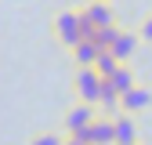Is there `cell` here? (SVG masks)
Listing matches in <instances>:
<instances>
[{
  "instance_id": "obj_1",
  "label": "cell",
  "mask_w": 152,
  "mask_h": 145,
  "mask_svg": "<svg viewBox=\"0 0 152 145\" xmlns=\"http://www.w3.org/2000/svg\"><path fill=\"white\" fill-rule=\"evenodd\" d=\"M54 33L65 47H76L80 44V11H62L54 18Z\"/></svg>"
},
{
  "instance_id": "obj_2",
  "label": "cell",
  "mask_w": 152,
  "mask_h": 145,
  "mask_svg": "<svg viewBox=\"0 0 152 145\" xmlns=\"http://www.w3.org/2000/svg\"><path fill=\"white\" fill-rule=\"evenodd\" d=\"M98 91H102V76L94 69H80V72H76V94H80L87 105L98 102Z\"/></svg>"
},
{
  "instance_id": "obj_3",
  "label": "cell",
  "mask_w": 152,
  "mask_h": 145,
  "mask_svg": "<svg viewBox=\"0 0 152 145\" xmlns=\"http://www.w3.org/2000/svg\"><path fill=\"white\" fill-rule=\"evenodd\" d=\"M94 120H98V116H94V105L80 102L76 109H69V113H65V131H69V134H76V131H83V127H91Z\"/></svg>"
},
{
  "instance_id": "obj_4",
  "label": "cell",
  "mask_w": 152,
  "mask_h": 145,
  "mask_svg": "<svg viewBox=\"0 0 152 145\" xmlns=\"http://www.w3.org/2000/svg\"><path fill=\"white\" fill-rule=\"evenodd\" d=\"M112 141H116V145H138V127H134L130 116L112 120Z\"/></svg>"
},
{
  "instance_id": "obj_5",
  "label": "cell",
  "mask_w": 152,
  "mask_h": 145,
  "mask_svg": "<svg viewBox=\"0 0 152 145\" xmlns=\"http://www.w3.org/2000/svg\"><path fill=\"white\" fill-rule=\"evenodd\" d=\"M148 102H152V91H145V87H138V83L130 87L127 94H120V105L127 109V113H138V109H145Z\"/></svg>"
},
{
  "instance_id": "obj_6",
  "label": "cell",
  "mask_w": 152,
  "mask_h": 145,
  "mask_svg": "<svg viewBox=\"0 0 152 145\" xmlns=\"http://www.w3.org/2000/svg\"><path fill=\"white\" fill-rule=\"evenodd\" d=\"M109 51H112V54H116V62L123 65V62L130 58V54H134V51H138V36H134V33H120V36H116V44H112Z\"/></svg>"
},
{
  "instance_id": "obj_7",
  "label": "cell",
  "mask_w": 152,
  "mask_h": 145,
  "mask_svg": "<svg viewBox=\"0 0 152 145\" xmlns=\"http://www.w3.org/2000/svg\"><path fill=\"white\" fill-rule=\"evenodd\" d=\"M72 58H76V65L80 69H94V58H98V47H94L91 40H80L72 47Z\"/></svg>"
},
{
  "instance_id": "obj_8",
  "label": "cell",
  "mask_w": 152,
  "mask_h": 145,
  "mask_svg": "<svg viewBox=\"0 0 152 145\" xmlns=\"http://www.w3.org/2000/svg\"><path fill=\"white\" fill-rule=\"evenodd\" d=\"M83 15H87V18H91V22L98 26V29H102V26H116V22H112V11H109V4H87V7H83Z\"/></svg>"
},
{
  "instance_id": "obj_9",
  "label": "cell",
  "mask_w": 152,
  "mask_h": 145,
  "mask_svg": "<svg viewBox=\"0 0 152 145\" xmlns=\"http://www.w3.org/2000/svg\"><path fill=\"white\" fill-rule=\"evenodd\" d=\"M105 80H109L112 87H116V94H127V91L134 87V72H130L127 65H120V69L112 72V76H105Z\"/></svg>"
},
{
  "instance_id": "obj_10",
  "label": "cell",
  "mask_w": 152,
  "mask_h": 145,
  "mask_svg": "<svg viewBox=\"0 0 152 145\" xmlns=\"http://www.w3.org/2000/svg\"><path fill=\"white\" fill-rule=\"evenodd\" d=\"M116 69H120L116 54H112V51H98V58H94V72H98V76H112Z\"/></svg>"
},
{
  "instance_id": "obj_11",
  "label": "cell",
  "mask_w": 152,
  "mask_h": 145,
  "mask_svg": "<svg viewBox=\"0 0 152 145\" xmlns=\"http://www.w3.org/2000/svg\"><path fill=\"white\" fill-rule=\"evenodd\" d=\"M116 36H120V29H116V26H102L98 33H94V40H91V44L98 47V51H109L112 44H116Z\"/></svg>"
},
{
  "instance_id": "obj_12",
  "label": "cell",
  "mask_w": 152,
  "mask_h": 145,
  "mask_svg": "<svg viewBox=\"0 0 152 145\" xmlns=\"http://www.w3.org/2000/svg\"><path fill=\"white\" fill-rule=\"evenodd\" d=\"M98 105H105V109H116V105H120V94H116V87H112L105 76H102V91H98Z\"/></svg>"
},
{
  "instance_id": "obj_13",
  "label": "cell",
  "mask_w": 152,
  "mask_h": 145,
  "mask_svg": "<svg viewBox=\"0 0 152 145\" xmlns=\"http://www.w3.org/2000/svg\"><path fill=\"white\" fill-rule=\"evenodd\" d=\"M94 33H98V26H94L91 18L80 11V40H94Z\"/></svg>"
},
{
  "instance_id": "obj_14",
  "label": "cell",
  "mask_w": 152,
  "mask_h": 145,
  "mask_svg": "<svg viewBox=\"0 0 152 145\" xmlns=\"http://www.w3.org/2000/svg\"><path fill=\"white\" fill-rule=\"evenodd\" d=\"M33 145H65L58 134H40V138H33Z\"/></svg>"
},
{
  "instance_id": "obj_15",
  "label": "cell",
  "mask_w": 152,
  "mask_h": 145,
  "mask_svg": "<svg viewBox=\"0 0 152 145\" xmlns=\"http://www.w3.org/2000/svg\"><path fill=\"white\" fill-rule=\"evenodd\" d=\"M141 36H145V40H152V15L145 18V26H141Z\"/></svg>"
},
{
  "instance_id": "obj_16",
  "label": "cell",
  "mask_w": 152,
  "mask_h": 145,
  "mask_svg": "<svg viewBox=\"0 0 152 145\" xmlns=\"http://www.w3.org/2000/svg\"><path fill=\"white\" fill-rule=\"evenodd\" d=\"M65 145H87V141H76V138H69V141H65Z\"/></svg>"
},
{
  "instance_id": "obj_17",
  "label": "cell",
  "mask_w": 152,
  "mask_h": 145,
  "mask_svg": "<svg viewBox=\"0 0 152 145\" xmlns=\"http://www.w3.org/2000/svg\"><path fill=\"white\" fill-rule=\"evenodd\" d=\"M91 4H105V0H91Z\"/></svg>"
}]
</instances>
